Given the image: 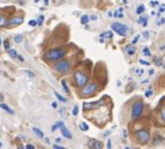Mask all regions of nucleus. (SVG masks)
I'll return each mask as SVG.
<instances>
[{
    "label": "nucleus",
    "instance_id": "bb28decb",
    "mask_svg": "<svg viewBox=\"0 0 165 149\" xmlns=\"http://www.w3.org/2000/svg\"><path fill=\"white\" fill-rule=\"evenodd\" d=\"M160 117H161V119L163 120V122L165 123V108H163L160 110Z\"/></svg>",
    "mask_w": 165,
    "mask_h": 149
},
{
    "label": "nucleus",
    "instance_id": "6e6552de",
    "mask_svg": "<svg viewBox=\"0 0 165 149\" xmlns=\"http://www.w3.org/2000/svg\"><path fill=\"white\" fill-rule=\"evenodd\" d=\"M103 105H104L103 99H100L99 101H96V102L85 103L84 104V110H85V112H87V110H96V108H99Z\"/></svg>",
    "mask_w": 165,
    "mask_h": 149
},
{
    "label": "nucleus",
    "instance_id": "7c9ffc66",
    "mask_svg": "<svg viewBox=\"0 0 165 149\" xmlns=\"http://www.w3.org/2000/svg\"><path fill=\"white\" fill-rule=\"evenodd\" d=\"M4 47H5V49H7V50H9V49H10V44H9V41H8V40L4 41Z\"/></svg>",
    "mask_w": 165,
    "mask_h": 149
},
{
    "label": "nucleus",
    "instance_id": "4c0bfd02",
    "mask_svg": "<svg viewBox=\"0 0 165 149\" xmlns=\"http://www.w3.org/2000/svg\"><path fill=\"white\" fill-rule=\"evenodd\" d=\"M138 39H139V36H136V37H135V39H134L133 41H132V44H133V45H134V44H136V43L138 42Z\"/></svg>",
    "mask_w": 165,
    "mask_h": 149
},
{
    "label": "nucleus",
    "instance_id": "b1692460",
    "mask_svg": "<svg viewBox=\"0 0 165 149\" xmlns=\"http://www.w3.org/2000/svg\"><path fill=\"white\" fill-rule=\"evenodd\" d=\"M154 142H156V141H159V142H162V141H164V138L161 137V136H159V135H157L156 138H154Z\"/></svg>",
    "mask_w": 165,
    "mask_h": 149
},
{
    "label": "nucleus",
    "instance_id": "a18cd8bd",
    "mask_svg": "<svg viewBox=\"0 0 165 149\" xmlns=\"http://www.w3.org/2000/svg\"><path fill=\"white\" fill-rule=\"evenodd\" d=\"M54 147L55 148H58V149H63V147H61V146H58V145H54Z\"/></svg>",
    "mask_w": 165,
    "mask_h": 149
},
{
    "label": "nucleus",
    "instance_id": "58836bf2",
    "mask_svg": "<svg viewBox=\"0 0 165 149\" xmlns=\"http://www.w3.org/2000/svg\"><path fill=\"white\" fill-rule=\"evenodd\" d=\"M90 19L91 21H96V19H97V16H94V15H93V16H91Z\"/></svg>",
    "mask_w": 165,
    "mask_h": 149
},
{
    "label": "nucleus",
    "instance_id": "9d476101",
    "mask_svg": "<svg viewBox=\"0 0 165 149\" xmlns=\"http://www.w3.org/2000/svg\"><path fill=\"white\" fill-rule=\"evenodd\" d=\"M88 147L90 148H96V149H99L103 146V143L99 140H92L88 142Z\"/></svg>",
    "mask_w": 165,
    "mask_h": 149
},
{
    "label": "nucleus",
    "instance_id": "8fccbe9b",
    "mask_svg": "<svg viewBox=\"0 0 165 149\" xmlns=\"http://www.w3.org/2000/svg\"><path fill=\"white\" fill-rule=\"evenodd\" d=\"M161 50H163V49H165V45H164V46H162L161 47V49H160Z\"/></svg>",
    "mask_w": 165,
    "mask_h": 149
},
{
    "label": "nucleus",
    "instance_id": "603ef678",
    "mask_svg": "<svg viewBox=\"0 0 165 149\" xmlns=\"http://www.w3.org/2000/svg\"><path fill=\"white\" fill-rule=\"evenodd\" d=\"M48 3H49V0H45V4L47 5Z\"/></svg>",
    "mask_w": 165,
    "mask_h": 149
},
{
    "label": "nucleus",
    "instance_id": "f03ea898",
    "mask_svg": "<svg viewBox=\"0 0 165 149\" xmlns=\"http://www.w3.org/2000/svg\"><path fill=\"white\" fill-rule=\"evenodd\" d=\"M134 137H135L136 140L138 141L141 144H146L148 143L150 140H151V135H150V132L147 129H139L137 130L135 133H134Z\"/></svg>",
    "mask_w": 165,
    "mask_h": 149
},
{
    "label": "nucleus",
    "instance_id": "cd10ccee",
    "mask_svg": "<svg viewBox=\"0 0 165 149\" xmlns=\"http://www.w3.org/2000/svg\"><path fill=\"white\" fill-rule=\"evenodd\" d=\"M24 73H25V74H26L27 76H28L29 78H35V75L33 74L31 71H29V70H25V71H24Z\"/></svg>",
    "mask_w": 165,
    "mask_h": 149
},
{
    "label": "nucleus",
    "instance_id": "1a4fd4ad",
    "mask_svg": "<svg viewBox=\"0 0 165 149\" xmlns=\"http://www.w3.org/2000/svg\"><path fill=\"white\" fill-rule=\"evenodd\" d=\"M24 17L21 16H18V17H13L7 21V25H15V24H22L24 22Z\"/></svg>",
    "mask_w": 165,
    "mask_h": 149
},
{
    "label": "nucleus",
    "instance_id": "0eeeda50",
    "mask_svg": "<svg viewBox=\"0 0 165 149\" xmlns=\"http://www.w3.org/2000/svg\"><path fill=\"white\" fill-rule=\"evenodd\" d=\"M70 66H71V63H70L69 60L63 59V60L58 61L57 63H55V64L54 65V69L57 71V72L66 73V72L69 71Z\"/></svg>",
    "mask_w": 165,
    "mask_h": 149
},
{
    "label": "nucleus",
    "instance_id": "e433bc0d",
    "mask_svg": "<svg viewBox=\"0 0 165 149\" xmlns=\"http://www.w3.org/2000/svg\"><path fill=\"white\" fill-rule=\"evenodd\" d=\"M139 61H140V63H142V64L147 65V66H149V65H150V62L145 61V60H143V59H140V60H139Z\"/></svg>",
    "mask_w": 165,
    "mask_h": 149
},
{
    "label": "nucleus",
    "instance_id": "9b49d317",
    "mask_svg": "<svg viewBox=\"0 0 165 149\" xmlns=\"http://www.w3.org/2000/svg\"><path fill=\"white\" fill-rule=\"evenodd\" d=\"M125 51L128 55L131 56V55H133L136 52V49H135V47L133 46V44H129L125 47Z\"/></svg>",
    "mask_w": 165,
    "mask_h": 149
},
{
    "label": "nucleus",
    "instance_id": "3c124183",
    "mask_svg": "<svg viewBox=\"0 0 165 149\" xmlns=\"http://www.w3.org/2000/svg\"><path fill=\"white\" fill-rule=\"evenodd\" d=\"M161 22H162V23H164V22H165V19H161Z\"/></svg>",
    "mask_w": 165,
    "mask_h": 149
},
{
    "label": "nucleus",
    "instance_id": "4be33fe9",
    "mask_svg": "<svg viewBox=\"0 0 165 149\" xmlns=\"http://www.w3.org/2000/svg\"><path fill=\"white\" fill-rule=\"evenodd\" d=\"M145 12V6L143 4L142 5H140V6L138 7V8H137V11H136V13L138 15H140V14H142V13H144Z\"/></svg>",
    "mask_w": 165,
    "mask_h": 149
},
{
    "label": "nucleus",
    "instance_id": "2f4dec72",
    "mask_svg": "<svg viewBox=\"0 0 165 149\" xmlns=\"http://www.w3.org/2000/svg\"><path fill=\"white\" fill-rule=\"evenodd\" d=\"M145 95H146V97H150V96L153 95V92H152V88L150 87V90H147L146 93H145Z\"/></svg>",
    "mask_w": 165,
    "mask_h": 149
},
{
    "label": "nucleus",
    "instance_id": "39448f33",
    "mask_svg": "<svg viewBox=\"0 0 165 149\" xmlns=\"http://www.w3.org/2000/svg\"><path fill=\"white\" fill-rule=\"evenodd\" d=\"M97 90H98V85L96 83L94 82L88 83V84H86L85 86L82 87L81 95H82V97H90V96L95 94L97 92Z\"/></svg>",
    "mask_w": 165,
    "mask_h": 149
},
{
    "label": "nucleus",
    "instance_id": "c9c22d12",
    "mask_svg": "<svg viewBox=\"0 0 165 149\" xmlns=\"http://www.w3.org/2000/svg\"><path fill=\"white\" fill-rule=\"evenodd\" d=\"M143 73H144V70H143V69H141V70L137 69V72H136V74L138 75V76H142V75H143Z\"/></svg>",
    "mask_w": 165,
    "mask_h": 149
},
{
    "label": "nucleus",
    "instance_id": "72a5a7b5",
    "mask_svg": "<svg viewBox=\"0 0 165 149\" xmlns=\"http://www.w3.org/2000/svg\"><path fill=\"white\" fill-rule=\"evenodd\" d=\"M43 21H44V16H40L39 17V19H38V24L39 25H42V23H43Z\"/></svg>",
    "mask_w": 165,
    "mask_h": 149
},
{
    "label": "nucleus",
    "instance_id": "f704fd0d",
    "mask_svg": "<svg viewBox=\"0 0 165 149\" xmlns=\"http://www.w3.org/2000/svg\"><path fill=\"white\" fill-rule=\"evenodd\" d=\"M143 36H144L145 39H149V37H150L149 32H148V31H145V32H143Z\"/></svg>",
    "mask_w": 165,
    "mask_h": 149
},
{
    "label": "nucleus",
    "instance_id": "473e14b6",
    "mask_svg": "<svg viewBox=\"0 0 165 149\" xmlns=\"http://www.w3.org/2000/svg\"><path fill=\"white\" fill-rule=\"evenodd\" d=\"M37 23H38V21H34V19H31V21H29V22H28V24L31 25V26H35V25H37Z\"/></svg>",
    "mask_w": 165,
    "mask_h": 149
},
{
    "label": "nucleus",
    "instance_id": "5701e85b",
    "mask_svg": "<svg viewBox=\"0 0 165 149\" xmlns=\"http://www.w3.org/2000/svg\"><path fill=\"white\" fill-rule=\"evenodd\" d=\"M14 41L16 43H21L22 41V35H16L14 37Z\"/></svg>",
    "mask_w": 165,
    "mask_h": 149
},
{
    "label": "nucleus",
    "instance_id": "ddd939ff",
    "mask_svg": "<svg viewBox=\"0 0 165 149\" xmlns=\"http://www.w3.org/2000/svg\"><path fill=\"white\" fill-rule=\"evenodd\" d=\"M0 108H3V110H5L6 112H8L9 114H14L15 112L12 110V108H10L8 106L6 105V104H0Z\"/></svg>",
    "mask_w": 165,
    "mask_h": 149
},
{
    "label": "nucleus",
    "instance_id": "49530a36",
    "mask_svg": "<svg viewBox=\"0 0 165 149\" xmlns=\"http://www.w3.org/2000/svg\"><path fill=\"white\" fill-rule=\"evenodd\" d=\"M55 141H57V143H60V142H61V140H60V138H57V140H55Z\"/></svg>",
    "mask_w": 165,
    "mask_h": 149
},
{
    "label": "nucleus",
    "instance_id": "de8ad7c7",
    "mask_svg": "<svg viewBox=\"0 0 165 149\" xmlns=\"http://www.w3.org/2000/svg\"><path fill=\"white\" fill-rule=\"evenodd\" d=\"M18 57H19V59L21 60V61H24V58L22 57V55H18Z\"/></svg>",
    "mask_w": 165,
    "mask_h": 149
},
{
    "label": "nucleus",
    "instance_id": "f257e3e1",
    "mask_svg": "<svg viewBox=\"0 0 165 149\" xmlns=\"http://www.w3.org/2000/svg\"><path fill=\"white\" fill-rule=\"evenodd\" d=\"M66 49H63V47H57V49H50L46 52L45 54V57L46 59L48 60H59L61 59L62 57H64L66 55Z\"/></svg>",
    "mask_w": 165,
    "mask_h": 149
},
{
    "label": "nucleus",
    "instance_id": "5fc2aeb1",
    "mask_svg": "<svg viewBox=\"0 0 165 149\" xmlns=\"http://www.w3.org/2000/svg\"><path fill=\"white\" fill-rule=\"evenodd\" d=\"M126 1H127V0H123V3H126Z\"/></svg>",
    "mask_w": 165,
    "mask_h": 149
},
{
    "label": "nucleus",
    "instance_id": "ea45409f",
    "mask_svg": "<svg viewBox=\"0 0 165 149\" xmlns=\"http://www.w3.org/2000/svg\"><path fill=\"white\" fill-rule=\"evenodd\" d=\"M151 4L153 6H156V5H158V1H151Z\"/></svg>",
    "mask_w": 165,
    "mask_h": 149
},
{
    "label": "nucleus",
    "instance_id": "09e8293b",
    "mask_svg": "<svg viewBox=\"0 0 165 149\" xmlns=\"http://www.w3.org/2000/svg\"><path fill=\"white\" fill-rule=\"evenodd\" d=\"M154 74V70H151L150 71V75H153Z\"/></svg>",
    "mask_w": 165,
    "mask_h": 149
},
{
    "label": "nucleus",
    "instance_id": "c85d7f7f",
    "mask_svg": "<svg viewBox=\"0 0 165 149\" xmlns=\"http://www.w3.org/2000/svg\"><path fill=\"white\" fill-rule=\"evenodd\" d=\"M143 52H144V54L146 55V56H151V52H150V49H148V47H144Z\"/></svg>",
    "mask_w": 165,
    "mask_h": 149
},
{
    "label": "nucleus",
    "instance_id": "a211bd4d",
    "mask_svg": "<svg viewBox=\"0 0 165 149\" xmlns=\"http://www.w3.org/2000/svg\"><path fill=\"white\" fill-rule=\"evenodd\" d=\"M100 37H102V38H107V39H110V38L113 37V33H112L111 31L103 32L102 34H100Z\"/></svg>",
    "mask_w": 165,
    "mask_h": 149
},
{
    "label": "nucleus",
    "instance_id": "37998d69",
    "mask_svg": "<svg viewBox=\"0 0 165 149\" xmlns=\"http://www.w3.org/2000/svg\"><path fill=\"white\" fill-rule=\"evenodd\" d=\"M107 147H108V148H111V140H108V144H107Z\"/></svg>",
    "mask_w": 165,
    "mask_h": 149
},
{
    "label": "nucleus",
    "instance_id": "a19ab883",
    "mask_svg": "<svg viewBox=\"0 0 165 149\" xmlns=\"http://www.w3.org/2000/svg\"><path fill=\"white\" fill-rule=\"evenodd\" d=\"M25 147H26V148H31V149H34V148H35L34 146L31 145V144H27L26 146H25Z\"/></svg>",
    "mask_w": 165,
    "mask_h": 149
},
{
    "label": "nucleus",
    "instance_id": "393cba45",
    "mask_svg": "<svg viewBox=\"0 0 165 149\" xmlns=\"http://www.w3.org/2000/svg\"><path fill=\"white\" fill-rule=\"evenodd\" d=\"M55 96H57V97L58 98V100H59V101H61V102H66V99H65L64 97H62V96L60 95L59 93L55 92Z\"/></svg>",
    "mask_w": 165,
    "mask_h": 149
},
{
    "label": "nucleus",
    "instance_id": "c03bdc74",
    "mask_svg": "<svg viewBox=\"0 0 165 149\" xmlns=\"http://www.w3.org/2000/svg\"><path fill=\"white\" fill-rule=\"evenodd\" d=\"M52 106H53V108H57V104L55 103V102H54V103L52 104Z\"/></svg>",
    "mask_w": 165,
    "mask_h": 149
},
{
    "label": "nucleus",
    "instance_id": "f8f14e48",
    "mask_svg": "<svg viewBox=\"0 0 165 149\" xmlns=\"http://www.w3.org/2000/svg\"><path fill=\"white\" fill-rule=\"evenodd\" d=\"M61 133H62V136L64 138H68V140H71V138H72V135H71L70 131L68 130V129L66 128L64 125H63L62 127H61Z\"/></svg>",
    "mask_w": 165,
    "mask_h": 149
},
{
    "label": "nucleus",
    "instance_id": "6ab92c4d",
    "mask_svg": "<svg viewBox=\"0 0 165 149\" xmlns=\"http://www.w3.org/2000/svg\"><path fill=\"white\" fill-rule=\"evenodd\" d=\"M90 19V17L87 16V15H84V16L81 17V23H82V24H87Z\"/></svg>",
    "mask_w": 165,
    "mask_h": 149
},
{
    "label": "nucleus",
    "instance_id": "4d7b16f0",
    "mask_svg": "<svg viewBox=\"0 0 165 149\" xmlns=\"http://www.w3.org/2000/svg\"><path fill=\"white\" fill-rule=\"evenodd\" d=\"M0 146H1V143H0Z\"/></svg>",
    "mask_w": 165,
    "mask_h": 149
},
{
    "label": "nucleus",
    "instance_id": "423d86ee",
    "mask_svg": "<svg viewBox=\"0 0 165 149\" xmlns=\"http://www.w3.org/2000/svg\"><path fill=\"white\" fill-rule=\"evenodd\" d=\"M111 27L116 33H118L119 35H121V36L123 37H125L128 33V27L126 26L125 24L121 23V22H114V23L111 25Z\"/></svg>",
    "mask_w": 165,
    "mask_h": 149
},
{
    "label": "nucleus",
    "instance_id": "412c9836",
    "mask_svg": "<svg viewBox=\"0 0 165 149\" xmlns=\"http://www.w3.org/2000/svg\"><path fill=\"white\" fill-rule=\"evenodd\" d=\"M154 62L156 63V66H161V64H162V60H161V58H159V57H154Z\"/></svg>",
    "mask_w": 165,
    "mask_h": 149
},
{
    "label": "nucleus",
    "instance_id": "864d4df0",
    "mask_svg": "<svg viewBox=\"0 0 165 149\" xmlns=\"http://www.w3.org/2000/svg\"><path fill=\"white\" fill-rule=\"evenodd\" d=\"M108 16H109V17H111V16H112V13H111V12H109V13H108Z\"/></svg>",
    "mask_w": 165,
    "mask_h": 149
},
{
    "label": "nucleus",
    "instance_id": "20e7f679",
    "mask_svg": "<svg viewBox=\"0 0 165 149\" xmlns=\"http://www.w3.org/2000/svg\"><path fill=\"white\" fill-rule=\"evenodd\" d=\"M74 80H75V83L78 87H83L87 84V82H88V77L86 73H84L83 71H76L74 73Z\"/></svg>",
    "mask_w": 165,
    "mask_h": 149
},
{
    "label": "nucleus",
    "instance_id": "a878e982",
    "mask_svg": "<svg viewBox=\"0 0 165 149\" xmlns=\"http://www.w3.org/2000/svg\"><path fill=\"white\" fill-rule=\"evenodd\" d=\"M80 128L82 129L83 131H88V126L87 124H86L85 122H82V123H81Z\"/></svg>",
    "mask_w": 165,
    "mask_h": 149
},
{
    "label": "nucleus",
    "instance_id": "79ce46f5",
    "mask_svg": "<svg viewBox=\"0 0 165 149\" xmlns=\"http://www.w3.org/2000/svg\"><path fill=\"white\" fill-rule=\"evenodd\" d=\"M4 101V96L2 94H0V102H3Z\"/></svg>",
    "mask_w": 165,
    "mask_h": 149
},
{
    "label": "nucleus",
    "instance_id": "c756f323",
    "mask_svg": "<svg viewBox=\"0 0 165 149\" xmlns=\"http://www.w3.org/2000/svg\"><path fill=\"white\" fill-rule=\"evenodd\" d=\"M72 113H73V115H75V116L78 115V113H79V107H78V106H75V107H74Z\"/></svg>",
    "mask_w": 165,
    "mask_h": 149
},
{
    "label": "nucleus",
    "instance_id": "4468645a",
    "mask_svg": "<svg viewBox=\"0 0 165 149\" xmlns=\"http://www.w3.org/2000/svg\"><path fill=\"white\" fill-rule=\"evenodd\" d=\"M32 131H33V133H34L38 138H44V133H43L41 130H39L38 128H35V127L32 128Z\"/></svg>",
    "mask_w": 165,
    "mask_h": 149
},
{
    "label": "nucleus",
    "instance_id": "7ed1b4c3",
    "mask_svg": "<svg viewBox=\"0 0 165 149\" xmlns=\"http://www.w3.org/2000/svg\"><path fill=\"white\" fill-rule=\"evenodd\" d=\"M144 110V102L142 100L136 101L131 107V118L133 120L139 119Z\"/></svg>",
    "mask_w": 165,
    "mask_h": 149
},
{
    "label": "nucleus",
    "instance_id": "6e6d98bb",
    "mask_svg": "<svg viewBox=\"0 0 165 149\" xmlns=\"http://www.w3.org/2000/svg\"><path fill=\"white\" fill-rule=\"evenodd\" d=\"M0 45H1V41H0Z\"/></svg>",
    "mask_w": 165,
    "mask_h": 149
},
{
    "label": "nucleus",
    "instance_id": "aec40b11",
    "mask_svg": "<svg viewBox=\"0 0 165 149\" xmlns=\"http://www.w3.org/2000/svg\"><path fill=\"white\" fill-rule=\"evenodd\" d=\"M8 52H9V55H10V56H11L12 58H17V57H18V53H17V51H16L15 49H9Z\"/></svg>",
    "mask_w": 165,
    "mask_h": 149
},
{
    "label": "nucleus",
    "instance_id": "dca6fc26",
    "mask_svg": "<svg viewBox=\"0 0 165 149\" xmlns=\"http://www.w3.org/2000/svg\"><path fill=\"white\" fill-rule=\"evenodd\" d=\"M61 84H62V87H63V90H64L65 93H70V89L68 87L67 83H66V80H61Z\"/></svg>",
    "mask_w": 165,
    "mask_h": 149
},
{
    "label": "nucleus",
    "instance_id": "f3484780",
    "mask_svg": "<svg viewBox=\"0 0 165 149\" xmlns=\"http://www.w3.org/2000/svg\"><path fill=\"white\" fill-rule=\"evenodd\" d=\"M5 24H7L6 17H5L4 15H1V14H0V27L4 26Z\"/></svg>",
    "mask_w": 165,
    "mask_h": 149
},
{
    "label": "nucleus",
    "instance_id": "2eb2a0df",
    "mask_svg": "<svg viewBox=\"0 0 165 149\" xmlns=\"http://www.w3.org/2000/svg\"><path fill=\"white\" fill-rule=\"evenodd\" d=\"M63 125H64V123L61 122V121H59V122H57V123H55V124L52 127V131H53V132H55V131L57 130L58 128H61Z\"/></svg>",
    "mask_w": 165,
    "mask_h": 149
}]
</instances>
